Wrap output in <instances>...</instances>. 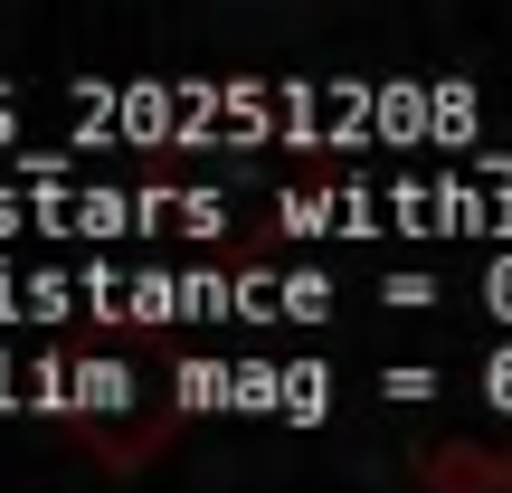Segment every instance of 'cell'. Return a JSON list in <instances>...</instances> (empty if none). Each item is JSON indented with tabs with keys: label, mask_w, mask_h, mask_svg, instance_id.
Here are the masks:
<instances>
[{
	"label": "cell",
	"mask_w": 512,
	"mask_h": 493,
	"mask_svg": "<svg viewBox=\"0 0 512 493\" xmlns=\"http://www.w3.org/2000/svg\"><path fill=\"white\" fill-rule=\"evenodd\" d=\"M124 380H133L124 361H76V370H67V389H76V408H124Z\"/></svg>",
	"instance_id": "6da1fadb"
},
{
	"label": "cell",
	"mask_w": 512,
	"mask_h": 493,
	"mask_svg": "<svg viewBox=\"0 0 512 493\" xmlns=\"http://www.w3.org/2000/svg\"><path fill=\"white\" fill-rule=\"evenodd\" d=\"M323 408H332V370L294 361V370H285V418H323Z\"/></svg>",
	"instance_id": "7a4b0ae2"
},
{
	"label": "cell",
	"mask_w": 512,
	"mask_h": 493,
	"mask_svg": "<svg viewBox=\"0 0 512 493\" xmlns=\"http://www.w3.org/2000/svg\"><path fill=\"white\" fill-rule=\"evenodd\" d=\"M275 304H285L294 323H323V313H332V285H323V275H285V294H275Z\"/></svg>",
	"instance_id": "3957f363"
},
{
	"label": "cell",
	"mask_w": 512,
	"mask_h": 493,
	"mask_svg": "<svg viewBox=\"0 0 512 493\" xmlns=\"http://www.w3.org/2000/svg\"><path fill=\"white\" fill-rule=\"evenodd\" d=\"M484 294H494V313L512 323V256H494V266H484Z\"/></svg>",
	"instance_id": "277c9868"
},
{
	"label": "cell",
	"mask_w": 512,
	"mask_h": 493,
	"mask_svg": "<svg viewBox=\"0 0 512 493\" xmlns=\"http://www.w3.org/2000/svg\"><path fill=\"white\" fill-rule=\"evenodd\" d=\"M484 399L512 408V351H494V370H484Z\"/></svg>",
	"instance_id": "5b68a950"
}]
</instances>
